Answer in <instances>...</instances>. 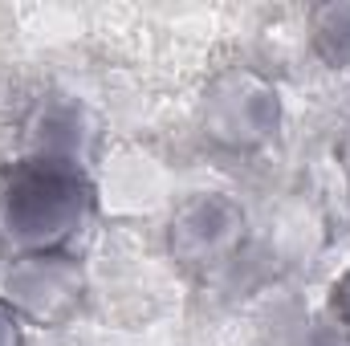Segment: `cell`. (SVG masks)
I'll list each match as a JSON object with an SVG mask.
<instances>
[{"instance_id": "52a82bcc", "label": "cell", "mask_w": 350, "mask_h": 346, "mask_svg": "<svg viewBox=\"0 0 350 346\" xmlns=\"http://www.w3.org/2000/svg\"><path fill=\"white\" fill-rule=\"evenodd\" d=\"M0 346H25V322L0 302Z\"/></svg>"}, {"instance_id": "ba28073f", "label": "cell", "mask_w": 350, "mask_h": 346, "mask_svg": "<svg viewBox=\"0 0 350 346\" xmlns=\"http://www.w3.org/2000/svg\"><path fill=\"white\" fill-rule=\"evenodd\" d=\"M342 172H347V187H350V139H347V151H342Z\"/></svg>"}, {"instance_id": "6da1fadb", "label": "cell", "mask_w": 350, "mask_h": 346, "mask_svg": "<svg viewBox=\"0 0 350 346\" xmlns=\"http://www.w3.org/2000/svg\"><path fill=\"white\" fill-rule=\"evenodd\" d=\"M94 216V183L82 159L25 151L0 168V245L12 257L62 253Z\"/></svg>"}, {"instance_id": "5b68a950", "label": "cell", "mask_w": 350, "mask_h": 346, "mask_svg": "<svg viewBox=\"0 0 350 346\" xmlns=\"http://www.w3.org/2000/svg\"><path fill=\"white\" fill-rule=\"evenodd\" d=\"M306 37L314 57L334 70V74H350V0H326L314 4L306 16Z\"/></svg>"}, {"instance_id": "8992f818", "label": "cell", "mask_w": 350, "mask_h": 346, "mask_svg": "<svg viewBox=\"0 0 350 346\" xmlns=\"http://www.w3.org/2000/svg\"><path fill=\"white\" fill-rule=\"evenodd\" d=\"M330 318H334V326L350 338V265L338 273V281L330 285Z\"/></svg>"}, {"instance_id": "277c9868", "label": "cell", "mask_w": 350, "mask_h": 346, "mask_svg": "<svg viewBox=\"0 0 350 346\" xmlns=\"http://www.w3.org/2000/svg\"><path fill=\"white\" fill-rule=\"evenodd\" d=\"M86 293H90L86 269L70 249L8 257L4 273H0V302L25 326H41V330L70 326L82 314Z\"/></svg>"}, {"instance_id": "3957f363", "label": "cell", "mask_w": 350, "mask_h": 346, "mask_svg": "<svg viewBox=\"0 0 350 346\" xmlns=\"http://www.w3.org/2000/svg\"><path fill=\"white\" fill-rule=\"evenodd\" d=\"M249 212L228 191H191L167 216V257L191 277H216L241 257Z\"/></svg>"}, {"instance_id": "7a4b0ae2", "label": "cell", "mask_w": 350, "mask_h": 346, "mask_svg": "<svg viewBox=\"0 0 350 346\" xmlns=\"http://www.w3.org/2000/svg\"><path fill=\"white\" fill-rule=\"evenodd\" d=\"M200 135L228 155H257L265 151L285 122L281 90L253 66H224L208 78L196 106Z\"/></svg>"}]
</instances>
